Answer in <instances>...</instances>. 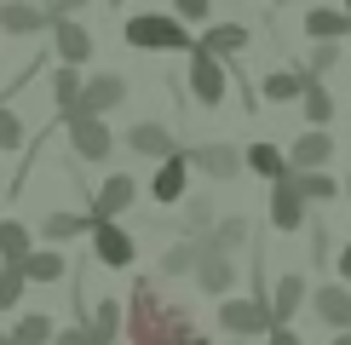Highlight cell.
Segmentation results:
<instances>
[{
    "label": "cell",
    "instance_id": "6da1fadb",
    "mask_svg": "<svg viewBox=\"0 0 351 345\" xmlns=\"http://www.w3.org/2000/svg\"><path fill=\"white\" fill-rule=\"evenodd\" d=\"M121 334H127V345H213L190 322V311L179 299L162 294L156 277H133L127 305H121Z\"/></svg>",
    "mask_w": 351,
    "mask_h": 345
},
{
    "label": "cell",
    "instance_id": "7a4b0ae2",
    "mask_svg": "<svg viewBox=\"0 0 351 345\" xmlns=\"http://www.w3.org/2000/svg\"><path fill=\"white\" fill-rule=\"evenodd\" d=\"M121 40L133 52H190L196 47L190 23H179L173 12H133V18L121 23Z\"/></svg>",
    "mask_w": 351,
    "mask_h": 345
},
{
    "label": "cell",
    "instance_id": "3957f363",
    "mask_svg": "<svg viewBox=\"0 0 351 345\" xmlns=\"http://www.w3.org/2000/svg\"><path fill=\"white\" fill-rule=\"evenodd\" d=\"M219 328H225L230 340H265L271 328H276V316H271V305L265 299H237V294H225L219 299Z\"/></svg>",
    "mask_w": 351,
    "mask_h": 345
},
{
    "label": "cell",
    "instance_id": "277c9868",
    "mask_svg": "<svg viewBox=\"0 0 351 345\" xmlns=\"http://www.w3.org/2000/svg\"><path fill=\"white\" fill-rule=\"evenodd\" d=\"M64 138H69V155H75V162L104 167L110 155H115V133H110L104 115H69V121H64Z\"/></svg>",
    "mask_w": 351,
    "mask_h": 345
},
{
    "label": "cell",
    "instance_id": "5b68a950",
    "mask_svg": "<svg viewBox=\"0 0 351 345\" xmlns=\"http://www.w3.org/2000/svg\"><path fill=\"white\" fill-rule=\"evenodd\" d=\"M184 64H190V98H196L202 110H219L225 104V92H230V75H225V64H219L213 52H202V47H190L184 52Z\"/></svg>",
    "mask_w": 351,
    "mask_h": 345
},
{
    "label": "cell",
    "instance_id": "8992f818",
    "mask_svg": "<svg viewBox=\"0 0 351 345\" xmlns=\"http://www.w3.org/2000/svg\"><path fill=\"white\" fill-rule=\"evenodd\" d=\"M93 259L104 270H133V259H138V242H133V230H121V219H93Z\"/></svg>",
    "mask_w": 351,
    "mask_h": 345
},
{
    "label": "cell",
    "instance_id": "52a82bcc",
    "mask_svg": "<svg viewBox=\"0 0 351 345\" xmlns=\"http://www.w3.org/2000/svg\"><path fill=\"white\" fill-rule=\"evenodd\" d=\"M127 92H133V86H127V75H115V69H104V75H86L81 81V104H75V115H110L127 104ZM69 121V115H64Z\"/></svg>",
    "mask_w": 351,
    "mask_h": 345
},
{
    "label": "cell",
    "instance_id": "ba28073f",
    "mask_svg": "<svg viewBox=\"0 0 351 345\" xmlns=\"http://www.w3.org/2000/svg\"><path fill=\"white\" fill-rule=\"evenodd\" d=\"M184 196H190V144L173 150L167 162H156V172H150V201L156 207H179Z\"/></svg>",
    "mask_w": 351,
    "mask_h": 345
},
{
    "label": "cell",
    "instance_id": "9c48e42d",
    "mask_svg": "<svg viewBox=\"0 0 351 345\" xmlns=\"http://www.w3.org/2000/svg\"><path fill=\"white\" fill-rule=\"evenodd\" d=\"M47 29H52L47 0H0V35L29 40V35H47Z\"/></svg>",
    "mask_w": 351,
    "mask_h": 345
},
{
    "label": "cell",
    "instance_id": "30bf717a",
    "mask_svg": "<svg viewBox=\"0 0 351 345\" xmlns=\"http://www.w3.org/2000/svg\"><path fill=\"white\" fill-rule=\"evenodd\" d=\"M305 311H311L317 322L328 328V334H351V288H346V282H323V288H311Z\"/></svg>",
    "mask_w": 351,
    "mask_h": 345
},
{
    "label": "cell",
    "instance_id": "8fae6325",
    "mask_svg": "<svg viewBox=\"0 0 351 345\" xmlns=\"http://www.w3.org/2000/svg\"><path fill=\"white\" fill-rule=\"evenodd\" d=\"M133 201H138V179L133 172H104V184L86 196V213H93V219H121Z\"/></svg>",
    "mask_w": 351,
    "mask_h": 345
},
{
    "label": "cell",
    "instance_id": "7c38bea8",
    "mask_svg": "<svg viewBox=\"0 0 351 345\" xmlns=\"http://www.w3.org/2000/svg\"><path fill=\"white\" fill-rule=\"evenodd\" d=\"M190 167L196 172H208V179H219V184H230V179H242V150L237 144H225V138H213V144H190Z\"/></svg>",
    "mask_w": 351,
    "mask_h": 345
},
{
    "label": "cell",
    "instance_id": "4fadbf2b",
    "mask_svg": "<svg viewBox=\"0 0 351 345\" xmlns=\"http://www.w3.org/2000/svg\"><path fill=\"white\" fill-rule=\"evenodd\" d=\"M288 167H294V172H323V167H334V133H328V127H305V133L288 144Z\"/></svg>",
    "mask_w": 351,
    "mask_h": 345
},
{
    "label": "cell",
    "instance_id": "5bb4252c",
    "mask_svg": "<svg viewBox=\"0 0 351 345\" xmlns=\"http://www.w3.org/2000/svg\"><path fill=\"white\" fill-rule=\"evenodd\" d=\"M271 225L282 230V236H294V230H305V225H311V207H305V196L294 190V172L271 184Z\"/></svg>",
    "mask_w": 351,
    "mask_h": 345
},
{
    "label": "cell",
    "instance_id": "9a60e30c",
    "mask_svg": "<svg viewBox=\"0 0 351 345\" xmlns=\"http://www.w3.org/2000/svg\"><path fill=\"white\" fill-rule=\"evenodd\" d=\"M52 52H58V64H69V69H81L86 58H93V29H86L81 18H52Z\"/></svg>",
    "mask_w": 351,
    "mask_h": 345
},
{
    "label": "cell",
    "instance_id": "2e32d148",
    "mask_svg": "<svg viewBox=\"0 0 351 345\" xmlns=\"http://www.w3.org/2000/svg\"><path fill=\"white\" fill-rule=\"evenodd\" d=\"M127 150L144 155V162H167V155L184 150V144L173 138V127H162V121H133L127 127Z\"/></svg>",
    "mask_w": 351,
    "mask_h": 345
},
{
    "label": "cell",
    "instance_id": "e0dca14e",
    "mask_svg": "<svg viewBox=\"0 0 351 345\" xmlns=\"http://www.w3.org/2000/svg\"><path fill=\"white\" fill-rule=\"evenodd\" d=\"M305 299H311L305 270H282V277L271 282V316H276V322H294V316L305 311Z\"/></svg>",
    "mask_w": 351,
    "mask_h": 345
},
{
    "label": "cell",
    "instance_id": "ac0fdd59",
    "mask_svg": "<svg viewBox=\"0 0 351 345\" xmlns=\"http://www.w3.org/2000/svg\"><path fill=\"white\" fill-rule=\"evenodd\" d=\"M242 167L254 172V179H265V184H276V179L294 172V167H288V150H282V144H271V138H254V144H247V150H242Z\"/></svg>",
    "mask_w": 351,
    "mask_h": 345
},
{
    "label": "cell",
    "instance_id": "d6986e66",
    "mask_svg": "<svg viewBox=\"0 0 351 345\" xmlns=\"http://www.w3.org/2000/svg\"><path fill=\"white\" fill-rule=\"evenodd\" d=\"M196 288H202V294H213V299H225L230 288H237V259H230V253H202Z\"/></svg>",
    "mask_w": 351,
    "mask_h": 345
},
{
    "label": "cell",
    "instance_id": "ffe728a7",
    "mask_svg": "<svg viewBox=\"0 0 351 345\" xmlns=\"http://www.w3.org/2000/svg\"><path fill=\"white\" fill-rule=\"evenodd\" d=\"M196 47L213 52L219 64H230V58L247 52V29H242V23H208V35H196Z\"/></svg>",
    "mask_w": 351,
    "mask_h": 345
},
{
    "label": "cell",
    "instance_id": "44dd1931",
    "mask_svg": "<svg viewBox=\"0 0 351 345\" xmlns=\"http://www.w3.org/2000/svg\"><path fill=\"white\" fill-rule=\"evenodd\" d=\"M305 69H271V75H259V98H265V104H300V92H305Z\"/></svg>",
    "mask_w": 351,
    "mask_h": 345
},
{
    "label": "cell",
    "instance_id": "7402d4cb",
    "mask_svg": "<svg viewBox=\"0 0 351 345\" xmlns=\"http://www.w3.org/2000/svg\"><path fill=\"white\" fill-rule=\"evenodd\" d=\"M247 236H254V230H247V219H242V213H225V219H219L208 236H202V248H208V253H230V259H237V253L247 248Z\"/></svg>",
    "mask_w": 351,
    "mask_h": 345
},
{
    "label": "cell",
    "instance_id": "603a6c76",
    "mask_svg": "<svg viewBox=\"0 0 351 345\" xmlns=\"http://www.w3.org/2000/svg\"><path fill=\"white\" fill-rule=\"evenodd\" d=\"M305 35L311 40H351V18L340 6H328V0H317V6L305 12Z\"/></svg>",
    "mask_w": 351,
    "mask_h": 345
},
{
    "label": "cell",
    "instance_id": "cb8c5ba5",
    "mask_svg": "<svg viewBox=\"0 0 351 345\" xmlns=\"http://www.w3.org/2000/svg\"><path fill=\"white\" fill-rule=\"evenodd\" d=\"M18 270H23V282H64L69 277V259L58 248H29L18 259Z\"/></svg>",
    "mask_w": 351,
    "mask_h": 345
},
{
    "label": "cell",
    "instance_id": "d4e9b609",
    "mask_svg": "<svg viewBox=\"0 0 351 345\" xmlns=\"http://www.w3.org/2000/svg\"><path fill=\"white\" fill-rule=\"evenodd\" d=\"M202 236H179L173 248L162 253V277H196V265H202Z\"/></svg>",
    "mask_w": 351,
    "mask_h": 345
},
{
    "label": "cell",
    "instance_id": "484cf974",
    "mask_svg": "<svg viewBox=\"0 0 351 345\" xmlns=\"http://www.w3.org/2000/svg\"><path fill=\"white\" fill-rule=\"evenodd\" d=\"M294 190L305 196V207H334V196H340V179L323 167V172H294Z\"/></svg>",
    "mask_w": 351,
    "mask_h": 345
},
{
    "label": "cell",
    "instance_id": "4316f807",
    "mask_svg": "<svg viewBox=\"0 0 351 345\" xmlns=\"http://www.w3.org/2000/svg\"><path fill=\"white\" fill-rule=\"evenodd\" d=\"M86 328H93L98 345H115V340H121V299H98V305H86Z\"/></svg>",
    "mask_w": 351,
    "mask_h": 345
},
{
    "label": "cell",
    "instance_id": "83f0119b",
    "mask_svg": "<svg viewBox=\"0 0 351 345\" xmlns=\"http://www.w3.org/2000/svg\"><path fill=\"white\" fill-rule=\"evenodd\" d=\"M300 110H305V127H328L334 121V92H328V81H305V92H300Z\"/></svg>",
    "mask_w": 351,
    "mask_h": 345
},
{
    "label": "cell",
    "instance_id": "f1b7e54d",
    "mask_svg": "<svg viewBox=\"0 0 351 345\" xmlns=\"http://www.w3.org/2000/svg\"><path fill=\"white\" fill-rule=\"evenodd\" d=\"M81 69H69V64H58L52 69V104H58V121H64V115H75V104H81Z\"/></svg>",
    "mask_w": 351,
    "mask_h": 345
},
{
    "label": "cell",
    "instance_id": "f546056e",
    "mask_svg": "<svg viewBox=\"0 0 351 345\" xmlns=\"http://www.w3.org/2000/svg\"><path fill=\"white\" fill-rule=\"evenodd\" d=\"M86 230H93V213H47V219H40V236L52 242H75V236H86Z\"/></svg>",
    "mask_w": 351,
    "mask_h": 345
},
{
    "label": "cell",
    "instance_id": "4dcf8cb0",
    "mask_svg": "<svg viewBox=\"0 0 351 345\" xmlns=\"http://www.w3.org/2000/svg\"><path fill=\"white\" fill-rule=\"evenodd\" d=\"M52 334H58V322L47 311H23L12 322V345H52Z\"/></svg>",
    "mask_w": 351,
    "mask_h": 345
},
{
    "label": "cell",
    "instance_id": "1f68e13d",
    "mask_svg": "<svg viewBox=\"0 0 351 345\" xmlns=\"http://www.w3.org/2000/svg\"><path fill=\"white\" fill-rule=\"evenodd\" d=\"M29 248H35V230L23 219H0V265H18Z\"/></svg>",
    "mask_w": 351,
    "mask_h": 345
},
{
    "label": "cell",
    "instance_id": "d6a6232c",
    "mask_svg": "<svg viewBox=\"0 0 351 345\" xmlns=\"http://www.w3.org/2000/svg\"><path fill=\"white\" fill-rule=\"evenodd\" d=\"M179 207H184V236H208V230L219 225V207H213V196H184L179 201Z\"/></svg>",
    "mask_w": 351,
    "mask_h": 345
},
{
    "label": "cell",
    "instance_id": "836d02e7",
    "mask_svg": "<svg viewBox=\"0 0 351 345\" xmlns=\"http://www.w3.org/2000/svg\"><path fill=\"white\" fill-rule=\"evenodd\" d=\"M23 138H29V121L18 110L0 98V155H12V150H23Z\"/></svg>",
    "mask_w": 351,
    "mask_h": 345
},
{
    "label": "cell",
    "instance_id": "e575fe53",
    "mask_svg": "<svg viewBox=\"0 0 351 345\" xmlns=\"http://www.w3.org/2000/svg\"><path fill=\"white\" fill-rule=\"evenodd\" d=\"M334 69H340V40H311V58H305V75L328 81Z\"/></svg>",
    "mask_w": 351,
    "mask_h": 345
},
{
    "label": "cell",
    "instance_id": "d590c367",
    "mask_svg": "<svg viewBox=\"0 0 351 345\" xmlns=\"http://www.w3.org/2000/svg\"><path fill=\"white\" fill-rule=\"evenodd\" d=\"M23 288H29V282H23L18 265H0V311H18V305H23Z\"/></svg>",
    "mask_w": 351,
    "mask_h": 345
},
{
    "label": "cell",
    "instance_id": "8d00e7d4",
    "mask_svg": "<svg viewBox=\"0 0 351 345\" xmlns=\"http://www.w3.org/2000/svg\"><path fill=\"white\" fill-rule=\"evenodd\" d=\"M173 18H179V23H208L213 18V0H173Z\"/></svg>",
    "mask_w": 351,
    "mask_h": 345
},
{
    "label": "cell",
    "instance_id": "74e56055",
    "mask_svg": "<svg viewBox=\"0 0 351 345\" xmlns=\"http://www.w3.org/2000/svg\"><path fill=\"white\" fill-rule=\"evenodd\" d=\"M52 345H98V340H93V328H86V322H69V328H58V334H52Z\"/></svg>",
    "mask_w": 351,
    "mask_h": 345
},
{
    "label": "cell",
    "instance_id": "f35d334b",
    "mask_svg": "<svg viewBox=\"0 0 351 345\" xmlns=\"http://www.w3.org/2000/svg\"><path fill=\"white\" fill-rule=\"evenodd\" d=\"M265 345H305V340L294 334V322H276L271 334H265Z\"/></svg>",
    "mask_w": 351,
    "mask_h": 345
},
{
    "label": "cell",
    "instance_id": "ab89813d",
    "mask_svg": "<svg viewBox=\"0 0 351 345\" xmlns=\"http://www.w3.org/2000/svg\"><path fill=\"white\" fill-rule=\"evenodd\" d=\"M47 6H52V18H75V12H86L93 0H47Z\"/></svg>",
    "mask_w": 351,
    "mask_h": 345
},
{
    "label": "cell",
    "instance_id": "60d3db41",
    "mask_svg": "<svg viewBox=\"0 0 351 345\" xmlns=\"http://www.w3.org/2000/svg\"><path fill=\"white\" fill-rule=\"evenodd\" d=\"M340 282L351 288V242H346V253H340Z\"/></svg>",
    "mask_w": 351,
    "mask_h": 345
},
{
    "label": "cell",
    "instance_id": "b9f144b4",
    "mask_svg": "<svg viewBox=\"0 0 351 345\" xmlns=\"http://www.w3.org/2000/svg\"><path fill=\"white\" fill-rule=\"evenodd\" d=\"M328 345H351V334H328Z\"/></svg>",
    "mask_w": 351,
    "mask_h": 345
},
{
    "label": "cell",
    "instance_id": "7bdbcfd3",
    "mask_svg": "<svg viewBox=\"0 0 351 345\" xmlns=\"http://www.w3.org/2000/svg\"><path fill=\"white\" fill-rule=\"evenodd\" d=\"M0 345H12V334H6V328H0Z\"/></svg>",
    "mask_w": 351,
    "mask_h": 345
},
{
    "label": "cell",
    "instance_id": "ee69618b",
    "mask_svg": "<svg viewBox=\"0 0 351 345\" xmlns=\"http://www.w3.org/2000/svg\"><path fill=\"white\" fill-rule=\"evenodd\" d=\"M340 12H346V18H351V0H346V6H340Z\"/></svg>",
    "mask_w": 351,
    "mask_h": 345
},
{
    "label": "cell",
    "instance_id": "f6af8a7d",
    "mask_svg": "<svg viewBox=\"0 0 351 345\" xmlns=\"http://www.w3.org/2000/svg\"><path fill=\"white\" fill-rule=\"evenodd\" d=\"M271 6H288V0H271Z\"/></svg>",
    "mask_w": 351,
    "mask_h": 345
}]
</instances>
